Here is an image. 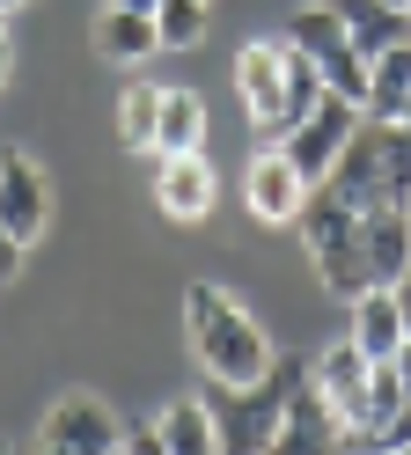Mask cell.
Segmentation results:
<instances>
[{
    "label": "cell",
    "mask_w": 411,
    "mask_h": 455,
    "mask_svg": "<svg viewBox=\"0 0 411 455\" xmlns=\"http://www.w3.org/2000/svg\"><path fill=\"white\" fill-rule=\"evenodd\" d=\"M323 8L352 30V44H360L367 60H382L390 44H411V15L390 8V0H323Z\"/></svg>",
    "instance_id": "cell-17"
},
{
    "label": "cell",
    "mask_w": 411,
    "mask_h": 455,
    "mask_svg": "<svg viewBox=\"0 0 411 455\" xmlns=\"http://www.w3.org/2000/svg\"><path fill=\"white\" fill-rule=\"evenodd\" d=\"M360 118H382V125H404V118H411V44H390V52L367 67Z\"/></svg>",
    "instance_id": "cell-19"
},
{
    "label": "cell",
    "mask_w": 411,
    "mask_h": 455,
    "mask_svg": "<svg viewBox=\"0 0 411 455\" xmlns=\"http://www.w3.org/2000/svg\"><path fill=\"white\" fill-rule=\"evenodd\" d=\"M44 220H52V184H44V169L29 148H0V228L29 250L44 235Z\"/></svg>",
    "instance_id": "cell-10"
},
{
    "label": "cell",
    "mask_w": 411,
    "mask_h": 455,
    "mask_svg": "<svg viewBox=\"0 0 411 455\" xmlns=\"http://www.w3.org/2000/svg\"><path fill=\"white\" fill-rule=\"evenodd\" d=\"M352 125H360V103H345V96H331V89H323V103H316L309 118H302V125H294V132L279 140V148H286V162L302 169L309 184H323V177L338 169V155H345Z\"/></svg>",
    "instance_id": "cell-9"
},
{
    "label": "cell",
    "mask_w": 411,
    "mask_h": 455,
    "mask_svg": "<svg viewBox=\"0 0 411 455\" xmlns=\"http://www.w3.org/2000/svg\"><path fill=\"white\" fill-rule=\"evenodd\" d=\"M397 308H404V338H411V272L397 279Z\"/></svg>",
    "instance_id": "cell-26"
},
{
    "label": "cell",
    "mask_w": 411,
    "mask_h": 455,
    "mask_svg": "<svg viewBox=\"0 0 411 455\" xmlns=\"http://www.w3.org/2000/svg\"><path fill=\"white\" fill-rule=\"evenodd\" d=\"M117 8H140V15H155V0H117Z\"/></svg>",
    "instance_id": "cell-27"
},
{
    "label": "cell",
    "mask_w": 411,
    "mask_h": 455,
    "mask_svg": "<svg viewBox=\"0 0 411 455\" xmlns=\"http://www.w3.org/2000/svg\"><path fill=\"white\" fill-rule=\"evenodd\" d=\"M155 118H162V89L155 81H133L117 96V148L125 155H155Z\"/></svg>",
    "instance_id": "cell-21"
},
{
    "label": "cell",
    "mask_w": 411,
    "mask_h": 455,
    "mask_svg": "<svg viewBox=\"0 0 411 455\" xmlns=\"http://www.w3.org/2000/svg\"><path fill=\"white\" fill-rule=\"evenodd\" d=\"M404 125H411V118H404Z\"/></svg>",
    "instance_id": "cell-34"
},
{
    "label": "cell",
    "mask_w": 411,
    "mask_h": 455,
    "mask_svg": "<svg viewBox=\"0 0 411 455\" xmlns=\"http://www.w3.org/2000/svg\"><path fill=\"white\" fill-rule=\"evenodd\" d=\"M404 213H411V206H404Z\"/></svg>",
    "instance_id": "cell-35"
},
{
    "label": "cell",
    "mask_w": 411,
    "mask_h": 455,
    "mask_svg": "<svg viewBox=\"0 0 411 455\" xmlns=\"http://www.w3.org/2000/svg\"><path fill=\"white\" fill-rule=\"evenodd\" d=\"M8 8H22V0H8Z\"/></svg>",
    "instance_id": "cell-31"
},
{
    "label": "cell",
    "mask_w": 411,
    "mask_h": 455,
    "mask_svg": "<svg viewBox=\"0 0 411 455\" xmlns=\"http://www.w3.org/2000/svg\"><path fill=\"white\" fill-rule=\"evenodd\" d=\"M367 228V272H375V287H397V279L411 272V213L404 206H375L360 213Z\"/></svg>",
    "instance_id": "cell-18"
},
{
    "label": "cell",
    "mask_w": 411,
    "mask_h": 455,
    "mask_svg": "<svg viewBox=\"0 0 411 455\" xmlns=\"http://www.w3.org/2000/svg\"><path fill=\"white\" fill-rule=\"evenodd\" d=\"M243 198H250V213H257L264 228H294V220H302V206L316 198V184H309L302 169L286 162V148L272 140V148H264V155L250 162V177H243Z\"/></svg>",
    "instance_id": "cell-11"
},
{
    "label": "cell",
    "mask_w": 411,
    "mask_h": 455,
    "mask_svg": "<svg viewBox=\"0 0 411 455\" xmlns=\"http://www.w3.org/2000/svg\"><path fill=\"white\" fill-rule=\"evenodd\" d=\"M390 8H404V15H411V0H390Z\"/></svg>",
    "instance_id": "cell-29"
},
{
    "label": "cell",
    "mask_w": 411,
    "mask_h": 455,
    "mask_svg": "<svg viewBox=\"0 0 411 455\" xmlns=\"http://www.w3.org/2000/svg\"><path fill=\"white\" fill-rule=\"evenodd\" d=\"M8 74H15V44H8V30H0V89H8Z\"/></svg>",
    "instance_id": "cell-25"
},
{
    "label": "cell",
    "mask_w": 411,
    "mask_h": 455,
    "mask_svg": "<svg viewBox=\"0 0 411 455\" xmlns=\"http://www.w3.org/2000/svg\"><path fill=\"white\" fill-rule=\"evenodd\" d=\"M264 455H345V434H338V419L323 411V396H316L309 375H302V389L286 396V419H279V434H272Z\"/></svg>",
    "instance_id": "cell-13"
},
{
    "label": "cell",
    "mask_w": 411,
    "mask_h": 455,
    "mask_svg": "<svg viewBox=\"0 0 411 455\" xmlns=\"http://www.w3.org/2000/svg\"><path fill=\"white\" fill-rule=\"evenodd\" d=\"M184 338H191V360L206 367V382H214V389L264 382V375H272V360H279L272 338H264V323L228 287H214V279H191V287H184Z\"/></svg>",
    "instance_id": "cell-1"
},
{
    "label": "cell",
    "mask_w": 411,
    "mask_h": 455,
    "mask_svg": "<svg viewBox=\"0 0 411 455\" xmlns=\"http://www.w3.org/2000/svg\"><path fill=\"white\" fill-rule=\"evenodd\" d=\"M44 448L52 455H117V448H125V426H117V411L103 404V396L67 389L44 411Z\"/></svg>",
    "instance_id": "cell-8"
},
{
    "label": "cell",
    "mask_w": 411,
    "mask_h": 455,
    "mask_svg": "<svg viewBox=\"0 0 411 455\" xmlns=\"http://www.w3.org/2000/svg\"><path fill=\"white\" fill-rule=\"evenodd\" d=\"M37 455H52V448H37Z\"/></svg>",
    "instance_id": "cell-33"
},
{
    "label": "cell",
    "mask_w": 411,
    "mask_h": 455,
    "mask_svg": "<svg viewBox=\"0 0 411 455\" xmlns=\"http://www.w3.org/2000/svg\"><path fill=\"white\" fill-rule=\"evenodd\" d=\"M88 44H96V60H117V67H140V60H155V52H162L155 15L117 8V0H103V15H96V30H88Z\"/></svg>",
    "instance_id": "cell-14"
},
{
    "label": "cell",
    "mask_w": 411,
    "mask_h": 455,
    "mask_svg": "<svg viewBox=\"0 0 411 455\" xmlns=\"http://www.w3.org/2000/svg\"><path fill=\"white\" fill-rule=\"evenodd\" d=\"M323 198H338L352 213H375V206H411V125H382L360 118L345 140L338 169L316 184Z\"/></svg>",
    "instance_id": "cell-3"
},
{
    "label": "cell",
    "mask_w": 411,
    "mask_h": 455,
    "mask_svg": "<svg viewBox=\"0 0 411 455\" xmlns=\"http://www.w3.org/2000/svg\"><path fill=\"white\" fill-rule=\"evenodd\" d=\"M294 228H302L309 265H316V279H323V294H331V301H352V294L375 287V272H367V228H360L352 206H338V198L316 191Z\"/></svg>",
    "instance_id": "cell-4"
},
{
    "label": "cell",
    "mask_w": 411,
    "mask_h": 455,
    "mask_svg": "<svg viewBox=\"0 0 411 455\" xmlns=\"http://www.w3.org/2000/svg\"><path fill=\"white\" fill-rule=\"evenodd\" d=\"M147 426H155L162 455H221V426H214V404H206V396H176V404H162Z\"/></svg>",
    "instance_id": "cell-15"
},
{
    "label": "cell",
    "mask_w": 411,
    "mask_h": 455,
    "mask_svg": "<svg viewBox=\"0 0 411 455\" xmlns=\"http://www.w3.org/2000/svg\"><path fill=\"white\" fill-rule=\"evenodd\" d=\"M390 367H397V382H404V396H411V338H404V346L390 353Z\"/></svg>",
    "instance_id": "cell-24"
},
{
    "label": "cell",
    "mask_w": 411,
    "mask_h": 455,
    "mask_svg": "<svg viewBox=\"0 0 411 455\" xmlns=\"http://www.w3.org/2000/svg\"><path fill=\"white\" fill-rule=\"evenodd\" d=\"M198 148H206V103H198V89H162L155 162H162V155H198Z\"/></svg>",
    "instance_id": "cell-20"
},
{
    "label": "cell",
    "mask_w": 411,
    "mask_h": 455,
    "mask_svg": "<svg viewBox=\"0 0 411 455\" xmlns=\"http://www.w3.org/2000/svg\"><path fill=\"white\" fill-rule=\"evenodd\" d=\"M0 455H8V441H0Z\"/></svg>",
    "instance_id": "cell-32"
},
{
    "label": "cell",
    "mask_w": 411,
    "mask_h": 455,
    "mask_svg": "<svg viewBox=\"0 0 411 455\" xmlns=\"http://www.w3.org/2000/svg\"><path fill=\"white\" fill-rule=\"evenodd\" d=\"M294 52H302V60L323 74V89H331V96H345V103H367V52L360 44H352V30H345V22L331 15V8H323V0H309V8H294L286 15V30H279Z\"/></svg>",
    "instance_id": "cell-6"
},
{
    "label": "cell",
    "mask_w": 411,
    "mask_h": 455,
    "mask_svg": "<svg viewBox=\"0 0 411 455\" xmlns=\"http://www.w3.org/2000/svg\"><path fill=\"white\" fill-rule=\"evenodd\" d=\"M155 37L162 52H191L206 37V0H155Z\"/></svg>",
    "instance_id": "cell-22"
},
{
    "label": "cell",
    "mask_w": 411,
    "mask_h": 455,
    "mask_svg": "<svg viewBox=\"0 0 411 455\" xmlns=\"http://www.w3.org/2000/svg\"><path fill=\"white\" fill-rule=\"evenodd\" d=\"M390 455H411V448H390Z\"/></svg>",
    "instance_id": "cell-30"
},
{
    "label": "cell",
    "mask_w": 411,
    "mask_h": 455,
    "mask_svg": "<svg viewBox=\"0 0 411 455\" xmlns=\"http://www.w3.org/2000/svg\"><path fill=\"white\" fill-rule=\"evenodd\" d=\"M352 308V346H360L367 360H390L397 346H404V308H397V287H367V294H352L345 301Z\"/></svg>",
    "instance_id": "cell-16"
},
{
    "label": "cell",
    "mask_w": 411,
    "mask_h": 455,
    "mask_svg": "<svg viewBox=\"0 0 411 455\" xmlns=\"http://www.w3.org/2000/svg\"><path fill=\"white\" fill-rule=\"evenodd\" d=\"M309 367L302 360H272V375L264 382H243V389H214L206 404H214V426H221V455H264L286 419V396L302 389Z\"/></svg>",
    "instance_id": "cell-5"
},
{
    "label": "cell",
    "mask_w": 411,
    "mask_h": 455,
    "mask_svg": "<svg viewBox=\"0 0 411 455\" xmlns=\"http://www.w3.org/2000/svg\"><path fill=\"white\" fill-rule=\"evenodd\" d=\"M235 96H243L250 125H257L264 140H286V132L323 103V74H316L286 37H250L243 52H235Z\"/></svg>",
    "instance_id": "cell-2"
},
{
    "label": "cell",
    "mask_w": 411,
    "mask_h": 455,
    "mask_svg": "<svg viewBox=\"0 0 411 455\" xmlns=\"http://www.w3.org/2000/svg\"><path fill=\"white\" fill-rule=\"evenodd\" d=\"M214 191H221V177H214V162H206V148L155 162V206H162V220H206L214 213Z\"/></svg>",
    "instance_id": "cell-12"
},
{
    "label": "cell",
    "mask_w": 411,
    "mask_h": 455,
    "mask_svg": "<svg viewBox=\"0 0 411 455\" xmlns=\"http://www.w3.org/2000/svg\"><path fill=\"white\" fill-rule=\"evenodd\" d=\"M0 30H8V0H0Z\"/></svg>",
    "instance_id": "cell-28"
},
{
    "label": "cell",
    "mask_w": 411,
    "mask_h": 455,
    "mask_svg": "<svg viewBox=\"0 0 411 455\" xmlns=\"http://www.w3.org/2000/svg\"><path fill=\"white\" fill-rule=\"evenodd\" d=\"M22 272V243L8 235V228H0V287H8V279Z\"/></svg>",
    "instance_id": "cell-23"
},
{
    "label": "cell",
    "mask_w": 411,
    "mask_h": 455,
    "mask_svg": "<svg viewBox=\"0 0 411 455\" xmlns=\"http://www.w3.org/2000/svg\"><path fill=\"white\" fill-rule=\"evenodd\" d=\"M309 382L323 396V411L338 419V434H360V426L375 419V360L352 346V338H338V346L309 367Z\"/></svg>",
    "instance_id": "cell-7"
}]
</instances>
